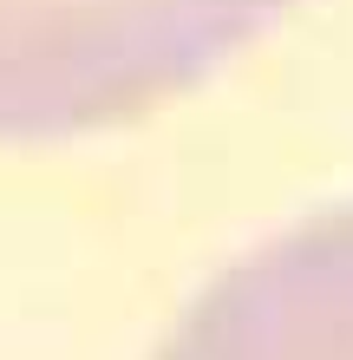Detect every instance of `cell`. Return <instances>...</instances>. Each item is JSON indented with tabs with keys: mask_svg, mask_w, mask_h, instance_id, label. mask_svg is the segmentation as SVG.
Returning a JSON list of instances; mask_svg holds the SVG:
<instances>
[{
	"mask_svg": "<svg viewBox=\"0 0 353 360\" xmlns=\"http://www.w3.org/2000/svg\"><path fill=\"white\" fill-rule=\"evenodd\" d=\"M288 0H0V138H59L183 92Z\"/></svg>",
	"mask_w": 353,
	"mask_h": 360,
	"instance_id": "6da1fadb",
	"label": "cell"
},
{
	"mask_svg": "<svg viewBox=\"0 0 353 360\" xmlns=\"http://www.w3.org/2000/svg\"><path fill=\"white\" fill-rule=\"evenodd\" d=\"M157 360H353V210L222 269Z\"/></svg>",
	"mask_w": 353,
	"mask_h": 360,
	"instance_id": "7a4b0ae2",
	"label": "cell"
}]
</instances>
